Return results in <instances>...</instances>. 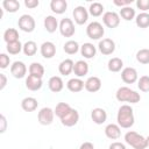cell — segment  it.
Masks as SVG:
<instances>
[{
    "instance_id": "obj_40",
    "label": "cell",
    "mask_w": 149,
    "mask_h": 149,
    "mask_svg": "<svg viewBox=\"0 0 149 149\" xmlns=\"http://www.w3.org/2000/svg\"><path fill=\"white\" fill-rule=\"evenodd\" d=\"M9 63H10L9 56L7 54H5V52L0 54V68L1 69H7L8 65H9Z\"/></svg>"
},
{
    "instance_id": "obj_33",
    "label": "cell",
    "mask_w": 149,
    "mask_h": 149,
    "mask_svg": "<svg viewBox=\"0 0 149 149\" xmlns=\"http://www.w3.org/2000/svg\"><path fill=\"white\" fill-rule=\"evenodd\" d=\"M72 107L68 104V102H58L57 105H56V107H55V115L56 116H58L59 119H62L65 114H68L69 112H70V109H71Z\"/></svg>"
},
{
    "instance_id": "obj_10",
    "label": "cell",
    "mask_w": 149,
    "mask_h": 149,
    "mask_svg": "<svg viewBox=\"0 0 149 149\" xmlns=\"http://www.w3.org/2000/svg\"><path fill=\"white\" fill-rule=\"evenodd\" d=\"M121 79L126 84H134L139 80V73L135 68L127 66V68H123L121 71Z\"/></svg>"
},
{
    "instance_id": "obj_46",
    "label": "cell",
    "mask_w": 149,
    "mask_h": 149,
    "mask_svg": "<svg viewBox=\"0 0 149 149\" xmlns=\"http://www.w3.org/2000/svg\"><path fill=\"white\" fill-rule=\"evenodd\" d=\"M0 122H1V128H0V132L1 133H5L6 132V126H7V121H6V118H5V115H1L0 116Z\"/></svg>"
},
{
    "instance_id": "obj_48",
    "label": "cell",
    "mask_w": 149,
    "mask_h": 149,
    "mask_svg": "<svg viewBox=\"0 0 149 149\" xmlns=\"http://www.w3.org/2000/svg\"><path fill=\"white\" fill-rule=\"evenodd\" d=\"M147 143H148V148H149V136H147Z\"/></svg>"
},
{
    "instance_id": "obj_14",
    "label": "cell",
    "mask_w": 149,
    "mask_h": 149,
    "mask_svg": "<svg viewBox=\"0 0 149 149\" xmlns=\"http://www.w3.org/2000/svg\"><path fill=\"white\" fill-rule=\"evenodd\" d=\"M40 52L42 57H44L45 59H50L56 55V45L50 41L43 42L40 47Z\"/></svg>"
},
{
    "instance_id": "obj_3",
    "label": "cell",
    "mask_w": 149,
    "mask_h": 149,
    "mask_svg": "<svg viewBox=\"0 0 149 149\" xmlns=\"http://www.w3.org/2000/svg\"><path fill=\"white\" fill-rule=\"evenodd\" d=\"M125 142L134 149H147L148 148L147 137H144L143 135L134 130H129L125 134Z\"/></svg>"
},
{
    "instance_id": "obj_35",
    "label": "cell",
    "mask_w": 149,
    "mask_h": 149,
    "mask_svg": "<svg viewBox=\"0 0 149 149\" xmlns=\"http://www.w3.org/2000/svg\"><path fill=\"white\" fill-rule=\"evenodd\" d=\"M22 49H23V44L20 41L6 44V50H7V52L9 55H17V54H20L22 51Z\"/></svg>"
},
{
    "instance_id": "obj_12",
    "label": "cell",
    "mask_w": 149,
    "mask_h": 149,
    "mask_svg": "<svg viewBox=\"0 0 149 149\" xmlns=\"http://www.w3.org/2000/svg\"><path fill=\"white\" fill-rule=\"evenodd\" d=\"M98 49L105 56L112 55L115 51V42L112 38H102L98 43Z\"/></svg>"
},
{
    "instance_id": "obj_4",
    "label": "cell",
    "mask_w": 149,
    "mask_h": 149,
    "mask_svg": "<svg viewBox=\"0 0 149 149\" xmlns=\"http://www.w3.org/2000/svg\"><path fill=\"white\" fill-rule=\"evenodd\" d=\"M86 35L91 40H101L105 35V29L102 24L98 21H93L87 24L86 27Z\"/></svg>"
},
{
    "instance_id": "obj_39",
    "label": "cell",
    "mask_w": 149,
    "mask_h": 149,
    "mask_svg": "<svg viewBox=\"0 0 149 149\" xmlns=\"http://www.w3.org/2000/svg\"><path fill=\"white\" fill-rule=\"evenodd\" d=\"M137 87L142 92H149V76H141L137 80Z\"/></svg>"
},
{
    "instance_id": "obj_34",
    "label": "cell",
    "mask_w": 149,
    "mask_h": 149,
    "mask_svg": "<svg viewBox=\"0 0 149 149\" xmlns=\"http://www.w3.org/2000/svg\"><path fill=\"white\" fill-rule=\"evenodd\" d=\"M2 7L8 13H15L20 9V2L17 0H3Z\"/></svg>"
},
{
    "instance_id": "obj_42",
    "label": "cell",
    "mask_w": 149,
    "mask_h": 149,
    "mask_svg": "<svg viewBox=\"0 0 149 149\" xmlns=\"http://www.w3.org/2000/svg\"><path fill=\"white\" fill-rule=\"evenodd\" d=\"M133 2V0H113V3L120 8H123V7H127V6H130Z\"/></svg>"
},
{
    "instance_id": "obj_21",
    "label": "cell",
    "mask_w": 149,
    "mask_h": 149,
    "mask_svg": "<svg viewBox=\"0 0 149 149\" xmlns=\"http://www.w3.org/2000/svg\"><path fill=\"white\" fill-rule=\"evenodd\" d=\"M26 87L29 90V91H38L41 90V87L43 86V81H42V78H37V77H34V76H30L28 74V77L26 78Z\"/></svg>"
},
{
    "instance_id": "obj_47",
    "label": "cell",
    "mask_w": 149,
    "mask_h": 149,
    "mask_svg": "<svg viewBox=\"0 0 149 149\" xmlns=\"http://www.w3.org/2000/svg\"><path fill=\"white\" fill-rule=\"evenodd\" d=\"M79 149H94V146L92 142H84L80 144Z\"/></svg>"
},
{
    "instance_id": "obj_45",
    "label": "cell",
    "mask_w": 149,
    "mask_h": 149,
    "mask_svg": "<svg viewBox=\"0 0 149 149\" xmlns=\"http://www.w3.org/2000/svg\"><path fill=\"white\" fill-rule=\"evenodd\" d=\"M7 85V77L5 73H0V90H3Z\"/></svg>"
},
{
    "instance_id": "obj_7",
    "label": "cell",
    "mask_w": 149,
    "mask_h": 149,
    "mask_svg": "<svg viewBox=\"0 0 149 149\" xmlns=\"http://www.w3.org/2000/svg\"><path fill=\"white\" fill-rule=\"evenodd\" d=\"M55 118V111L50 107H43L40 109L37 114V120L42 126H49L54 122Z\"/></svg>"
},
{
    "instance_id": "obj_43",
    "label": "cell",
    "mask_w": 149,
    "mask_h": 149,
    "mask_svg": "<svg viewBox=\"0 0 149 149\" xmlns=\"http://www.w3.org/2000/svg\"><path fill=\"white\" fill-rule=\"evenodd\" d=\"M38 5H40V1L38 0H24V6L27 8L33 9V8L38 7Z\"/></svg>"
},
{
    "instance_id": "obj_32",
    "label": "cell",
    "mask_w": 149,
    "mask_h": 149,
    "mask_svg": "<svg viewBox=\"0 0 149 149\" xmlns=\"http://www.w3.org/2000/svg\"><path fill=\"white\" fill-rule=\"evenodd\" d=\"M135 23L139 28H148L149 27V13L141 12L135 17Z\"/></svg>"
},
{
    "instance_id": "obj_6",
    "label": "cell",
    "mask_w": 149,
    "mask_h": 149,
    "mask_svg": "<svg viewBox=\"0 0 149 149\" xmlns=\"http://www.w3.org/2000/svg\"><path fill=\"white\" fill-rule=\"evenodd\" d=\"M59 33L62 36L64 37H72L76 33V28H74V23L71 19L69 17H64L59 22Z\"/></svg>"
},
{
    "instance_id": "obj_26",
    "label": "cell",
    "mask_w": 149,
    "mask_h": 149,
    "mask_svg": "<svg viewBox=\"0 0 149 149\" xmlns=\"http://www.w3.org/2000/svg\"><path fill=\"white\" fill-rule=\"evenodd\" d=\"M68 2L65 0H51L50 2V9L55 14H63L66 12Z\"/></svg>"
},
{
    "instance_id": "obj_1",
    "label": "cell",
    "mask_w": 149,
    "mask_h": 149,
    "mask_svg": "<svg viewBox=\"0 0 149 149\" xmlns=\"http://www.w3.org/2000/svg\"><path fill=\"white\" fill-rule=\"evenodd\" d=\"M116 121H118V125L125 129H128L134 125L135 122L134 111L130 105L120 106V108L118 109V114H116Z\"/></svg>"
},
{
    "instance_id": "obj_9",
    "label": "cell",
    "mask_w": 149,
    "mask_h": 149,
    "mask_svg": "<svg viewBox=\"0 0 149 149\" xmlns=\"http://www.w3.org/2000/svg\"><path fill=\"white\" fill-rule=\"evenodd\" d=\"M88 9H86L84 6H77L74 7L73 12H72V16H73V20L77 24L81 26L84 23L87 22L88 20Z\"/></svg>"
},
{
    "instance_id": "obj_8",
    "label": "cell",
    "mask_w": 149,
    "mask_h": 149,
    "mask_svg": "<svg viewBox=\"0 0 149 149\" xmlns=\"http://www.w3.org/2000/svg\"><path fill=\"white\" fill-rule=\"evenodd\" d=\"M102 22L107 28H111V29L116 28L120 24V15L113 10L105 12L102 15Z\"/></svg>"
},
{
    "instance_id": "obj_44",
    "label": "cell",
    "mask_w": 149,
    "mask_h": 149,
    "mask_svg": "<svg viewBox=\"0 0 149 149\" xmlns=\"http://www.w3.org/2000/svg\"><path fill=\"white\" fill-rule=\"evenodd\" d=\"M108 149H127L125 143L122 142H119V141H115V142H112L108 147Z\"/></svg>"
},
{
    "instance_id": "obj_19",
    "label": "cell",
    "mask_w": 149,
    "mask_h": 149,
    "mask_svg": "<svg viewBox=\"0 0 149 149\" xmlns=\"http://www.w3.org/2000/svg\"><path fill=\"white\" fill-rule=\"evenodd\" d=\"M66 88L72 93H78V92H80L85 88V83L80 78L74 77V78H71V79L68 80Z\"/></svg>"
},
{
    "instance_id": "obj_24",
    "label": "cell",
    "mask_w": 149,
    "mask_h": 149,
    "mask_svg": "<svg viewBox=\"0 0 149 149\" xmlns=\"http://www.w3.org/2000/svg\"><path fill=\"white\" fill-rule=\"evenodd\" d=\"M80 54H81V56L84 57V58H86V59H91V58H93L94 56H95V54H97V48L92 44V43H90V42H86V43H84L83 45H80Z\"/></svg>"
},
{
    "instance_id": "obj_27",
    "label": "cell",
    "mask_w": 149,
    "mask_h": 149,
    "mask_svg": "<svg viewBox=\"0 0 149 149\" xmlns=\"http://www.w3.org/2000/svg\"><path fill=\"white\" fill-rule=\"evenodd\" d=\"M28 71H29L30 76H34V77H37V78H43L44 72H45L44 66L41 63H38V62H33L29 65Z\"/></svg>"
},
{
    "instance_id": "obj_22",
    "label": "cell",
    "mask_w": 149,
    "mask_h": 149,
    "mask_svg": "<svg viewBox=\"0 0 149 149\" xmlns=\"http://www.w3.org/2000/svg\"><path fill=\"white\" fill-rule=\"evenodd\" d=\"M37 106H38V101L34 97H26L21 101V108L24 112H34L37 109Z\"/></svg>"
},
{
    "instance_id": "obj_11",
    "label": "cell",
    "mask_w": 149,
    "mask_h": 149,
    "mask_svg": "<svg viewBox=\"0 0 149 149\" xmlns=\"http://www.w3.org/2000/svg\"><path fill=\"white\" fill-rule=\"evenodd\" d=\"M26 73H27V66H26V64L23 62L15 61V62L12 63V65H10V74L14 78H16V79L24 78Z\"/></svg>"
},
{
    "instance_id": "obj_2",
    "label": "cell",
    "mask_w": 149,
    "mask_h": 149,
    "mask_svg": "<svg viewBox=\"0 0 149 149\" xmlns=\"http://www.w3.org/2000/svg\"><path fill=\"white\" fill-rule=\"evenodd\" d=\"M115 98L120 102H130V104H137L141 100L140 93H137L136 91H134V90H132L130 87H127V86L119 87L116 90Z\"/></svg>"
},
{
    "instance_id": "obj_20",
    "label": "cell",
    "mask_w": 149,
    "mask_h": 149,
    "mask_svg": "<svg viewBox=\"0 0 149 149\" xmlns=\"http://www.w3.org/2000/svg\"><path fill=\"white\" fill-rule=\"evenodd\" d=\"M105 135L111 140H118L121 136V127L118 123H108L105 127Z\"/></svg>"
},
{
    "instance_id": "obj_38",
    "label": "cell",
    "mask_w": 149,
    "mask_h": 149,
    "mask_svg": "<svg viewBox=\"0 0 149 149\" xmlns=\"http://www.w3.org/2000/svg\"><path fill=\"white\" fill-rule=\"evenodd\" d=\"M136 61L140 64H149V49H140L136 52Z\"/></svg>"
},
{
    "instance_id": "obj_13",
    "label": "cell",
    "mask_w": 149,
    "mask_h": 149,
    "mask_svg": "<svg viewBox=\"0 0 149 149\" xmlns=\"http://www.w3.org/2000/svg\"><path fill=\"white\" fill-rule=\"evenodd\" d=\"M78 121H79V113L74 108H71L70 112L61 119L62 125L65 126V127H73L78 123Z\"/></svg>"
},
{
    "instance_id": "obj_29",
    "label": "cell",
    "mask_w": 149,
    "mask_h": 149,
    "mask_svg": "<svg viewBox=\"0 0 149 149\" xmlns=\"http://www.w3.org/2000/svg\"><path fill=\"white\" fill-rule=\"evenodd\" d=\"M63 50L65 54L68 55H74L77 54L79 50H80V45L78 44L77 41H73V40H69L64 43L63 45Z\"/></svg>"
},
{
    "instance_id": "obj_5",
    "label": "cell",
    "mask_w": 149,
    "mask_h": 149,
    "mask_svg": "<svg viewBox=\"0 0 149 149\" xmlns=\"http://www.w3.org/2000/svg\"><path fill=\"white\" fill-rule=\"evenodd\" d=\"M17 26H19V29L24 31V33H33L35 30V27H36V22H35V19L29 15V14H23L19 17L17 20Z\"/></svg>"
},
{
    "instance_id": "obj_31",
    "label": "cell",
    "mask_w": 149,
    "mask_h": 149,
    "mask_svg": "<svg viewBox=\"0 0 149 149\" xmlns=\"http://www.w3.org/2000/svg\"><path fill=\"white\" fill-rule=\"evenodd\" d=\"M3 41L6 42V44L20 41L19 40V31L15 28H7L3 33Z\"/></svg>"
},
{
    "instance_id": "obj_17",
    "label": "cell",
    "mask_w": 149,
    "mask_h": 149,
    "mask_svg": "<svg viewBox=\"0 0 149 149\" xmlns=\"http://www.w3.org/2000/svg\"><path fill=\"white\" fill-rule=\"evenodd\" d=\"M101 88V79L97 76H92V77H88L85 81V90L87 92H91V93H94V92H98L99 90Z\"/></svg>"
},
{
    "instance_id": "obj_36",
    "label": "cell",
    "mask_w": 149,
    "mask_h": 149,
    "mask_svg": "<svg viewBox=\"0 0 149 149\" xmlns=\"http://www.w3.org/2000/svg\"><path fill=\"white\" fill-rule=\"evenodd\" d=\"M104 13V5L100 3V2H92L88 7V14L94 16V17H98L100 15H102Z\"/></svg>"
},
{
    "instance_id": "obj_16",
    "label": "cell",
    "mask_w": 149,
    "mask_h": 149,
    "mask_svg": "<svg viewBox=\"0 0 149 149\" xmlns=\"http://www.w3.org/2000/svg\"><path fill=\"white\" fill-rule=\"evenodd\" d=\"M90 66L87 64V62H85L84 59H79L74 63L73 65V73L77 78H81L84 76H86L88 73Z\"/></svg>"
},
{
    "instance_id": "obj_28",
    "label": "cell",
    "mask_w": 149,
    "mask_h": 149,
    "mask_svg": "<svg viewBox=\"0 0 149 149\" xmlns=\"http://www.w3.org/2000/svg\"><path fill=\"white\" fill-rule=\"evenodd\" d=\"M107 69L111 72H120L123 69V61L119 57H112L107 63Z\"/></svg>"
},
{
    "instance_id": "obj_41",
    "label": "cell",
    "mask_w": 149,
    "mask_h": 149,
    "mask_svg": "<svg viewBox=\"0 0 149 149\" xmlns=\"http://www.w3.org/2000/svg\"><path fill=\"white\" fill-rule=\"evenodd\" d=\"M136 7L142 12L149 10V0H137L136 1Z\"/></svg>"
},
{
    "instance_id": "obj_18",
    "label": "cell",
    "mask_w": 149,
    "mask_h": 149,
    "mask_svg": "<svg viewBox=\"0 0 149 149\" xmlns=\"http://www.w3.org/2000/svg\"><path fill=\"white\" fill-rule=\"evenodd\" d=\"M48 87L51 92L58 93L64 88V81L59 76H52L48 80Z\"/></svg>"
},
{
    "instance_id": "obj_25",
    "label": "cell",
    "mask_w": 149,
    "mask_h": 149,
    "mask_svg": "<svg viewBox=\"0 0 149 149\" xmlns=\"http://www.w3.org/2000/svg\"><path fill=\"white\" fill-rule=\"evenodd\" d=\"M73 65H74V62L70 58H66L59 63L58 71L63 76H69L71 72H73Z\"/></svg>"
},
{
    "instance_id": "obj_15",
    "label": "cell",
    "mask_w": 149,
    "mask_h": 149,
    "mask_svg": "<svg viewBox=\"0 0 149 149\" xmlns=\"http://www.w3.org/2000/svg\"><path fill=\"white\" fill-rule=\"evenodd\" d=\"M91 119L95 125H102L107 120V113L101 107H95L91 111Z\"/></svg>"
},
{
    "instance_id": "obj_23",
    "label": "cell",
    "mask_w": 149,
    "mask_h": 149,
    "mask_svg": "<svg viewBox=\"0 0 149 149\" xmlns=\"http://www.w3.org/2000/svg\"><path fill=\"white\" fill-rule=\"evenodd\" d=\"M43 24H44V29H45L48 33H50V34L55 33V31L59 28V23H58L57 19H56L54 15H47V16L44 17Z\"/></svg>"
},
{
    "instance_id": "obj_37",
    "label": "cell",
    "mask_w": 149,
    "mask_h": 149,
    "mask_svg": "<svg viewBox=\"0 0 149 149\" xmlns=\"http://www.w3.org/2000/svg\"><path fill=\"white\" fill-rule=\"evenodd\" d=\"M22 52L26 56H34L37 52V44H36V42H34V41H27L23 44Z\"/></svg>"
},
{
    "instance_id": "obj_30",
    "label": "cell",
    "mask_w": 149,
    "mask_h": 149,
    "mask_svg": "<svg viewBox=\"0 0 149 149\" xmlns=\"http://www.w3.org/2000/svg\"><path fill=\"white\" fill-rule=\"evenodd\" d=\"M119 15L120 17H122L125 21H132L136 17V13H135V9L132 7V6H127V7H123L120 9L119 12Z\"/></svg>"
}]
</instances>
